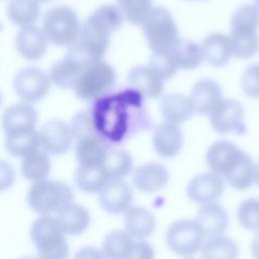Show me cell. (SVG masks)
Returning <instances> with one entry per match:
<instances>
[{"instance_id":"cell-1","label":"cell","mask_w":259,"mask_h":259,"mask_svg":"<svg viewBox=\"0 0 259 259\" xmlns=\"http://www.w3.org/2000/svg\"><path fill=\"white\" fill-rule=\"evenodd\" d=\"M143 95L128 88L96 98L92 112L98 134L107 142L119 143L146 122Z\"/></svg>"},{"instance_id":"cell-2","label":"cell","mask_w":259,"mask_h":259,"mask_svg":"<svg viewBox=\"0 0 259 259\" xmlns=\"http://www.w3.org/2000/svg\"><path fill=\"white\" fill-rule=\"evenodd\" d=\"M119 8L112 4L99 6L81 25L79 37L75 42L94 59H102L106 53L111 34L123 23Z\"/></svg>"},{"instance_id":"cell-3","label":"cell","mask_w":259,"mask_h":259,"mask_svg":"<svg viewBox=\"0 0 259 259\" xmlns=\"http://www.w3.org/2000/svg\"><path fill=\"white\" fill-rule=\"evenodd\" d=\"M259 9L253 4H244L236 9L231 18V41L234 56L246 60L259 51Z\"/></svg>"},{"instance_id":"cell-4","label":"cell","mask_w":259,"mask_h":259,"mask_svg":"<svg viewBox=\"0 0 259 259\" xmlns=\"http://www.w3.org/2000/svg\"><path fill=\"white\" fill-rule=\"evenodd\" d=\"M142 29L153 53H168L180 39L172 13L163 6L152 7L142 22Z\"/></svg>"},{"instance_id":"cell-5","label":"cell","mask_w":259,"mask_h":259,"mask_svg":"<svg viewBox=\"0 0 259 259\" xmlns=\"http://www.w3.org/2000/svg\"><path fill=\"white\" fill-rule=\"evenodd\" d=\"M31 240L37 253L46 259H62L69 255V245L57 218L42 214L30 229Z\"/></svg>"},{"instance_id":"cell-6","label":"cell","mask_w":259,"mask_h":259,"mask_svg":"<svg viewBox=\"0 0 259 259\" xmlns=\"http://www.w3.org/2000/svg\"><path fill=\"white\" fill-rule=\"evenodd\" d=\"M74 193L69 184L48 179L34 182L26 196L28 205L41 214L58 213L72 203Z\"/></svg>"},{"instance_id":"cell-7","label":"cell","mask_w":259,"mask_h":259,"mask_svg":"<svg viewBox=\"0 0 259 259\" xmlns=\"http://www.w3.org/2000/svg\"><path fill=\"white\" fill-rule=\"evenodd\" d=\"M81 25L76 11L66 5L49 9L42 20V30L49 41L58 47H71L80 33Z\"/></svg>"},{"instance_id":"cell-8","label":"cell","mask_w":259,"mask_h":259,"mask_svg":"<svg viewBox=\"0 0 259 259\" xmlns=\"http://www.w3.org/2000/svg\"><path fill=\"white\" fill-rule=\"evenodd\" d=\"M115 80L116 74L113 67L102 59H98L84 67L73 90L81 99H96L110 89Z\"/></svg>"},{"instance_id":"cell-9","label":"cell","mask_w":259,"mask_h":259,"mask_svg":"<svg viewBox=\"0 0 259 259\" xmlns=\"http://www.w3.org/2000/svg\"><path fill=\"white\" fill-rule=\"evenodd\" d=\"M165 239L171 251L183 257H190L200 251L205 235L195 220L182 219L168 227Z\"/></svg>"},{"instance_id":"cell-10","label":"cell","mask_w":259,"mask_h":259,"mask_svg":"<svg viewBox=\"0 0 259 259\" xmlns=\"http://www.w3.org/2000/svg\"><path fill=\"white\" fill-rule=\"evenodd\" d=\"M94 60L98 59L90 57L76 44L72 45L65 57L51 68V82L62 89H74L84 67Z\"/></svg>"},{"instance_id":"cell-11","label":"cell","mask_w":259,"mask_h":259,"mask_svg":"<svg viewBox=\"0 0 259 259\" xmlns=\"http://www.w3.org/2000/svg\"><path fill=\"white\" fill-rule=\"evenodd\" d=\"M208 115L210 125L217 133L242 135L246 131L244 108L236 99L223 98Z\"/></svg>"},{"instance_id":"cell-12","label":"cell","mask_w":259,"mask_h":259,"mask_svg":"<svg viewBox=\"0 0 259 259\" xmlns=\"http://www.w3.org/2000/svg\"><path fill=\"white\" fill-rule=\"evenodd\" d=\"M50 87V76L35 67L22 69L14 79V90L17 96L29 104L41 100L48 94Z\"/></svg>"},{"instance_id":"cell-13","label":"cell","mask_w":259,"mask_h":259,"mask_svg":"<svg viewBox=\"0 0 259 259\" xmlns=\"http://www.w3.org/2000/svg\"><path fill=\"white\" fill-rule=\"evenodd\" d=\"M247 153L229 141H218L206 151L205 161L211 172L223 179L232 173Z\"/></svg>"},{"instance_id":"cell-14","label":"cell","mask_w":259,"mask_h":259,"mask_svg":"<svg viewBox=\"0 0 259 259\" xmlns=\"http://www.w3.org/2000/svg\"><path fill=\"white\" fill-rule=\"evenodd\" d=\"M132 187L122 179H108L98 191V201L103 210L111 214L122 213L132 206Z\"/></svg>"},{"instance_id":"cell-15","label":"cell","mask_w":259,"mask_h":259,"mask_svg":"<svg viewBox=\"0 0 259 259\" xmlns=\"http://www.w3.org/2000/svg\"><path fill=\"white\" fill-rule=\"evenodd\" d=\"M40 148L51 155L67 153L73 144V134L70 125L59 119L46 122L38 132Z\"/></svg>"},{"instance_id":"cell-16","label":"cell","mask_w":259,"mask_h":259,"mask_svg":"<svg viewBox=\"0 0 259 259\" xmlns=\"http://www.w3.org/2000/svg\"><path fill=\"white\" fill-rule=\"evenodd\" d=\"M224 190V179L214 172L197 174L186 186L188 198L197 204L217 201L222 196Z\"/></svg>"},{"instance_id":"cell-17","label":"cell","mask_w":259,"mask_h":259,"mask_svg":"<svg viewBox=\"0 0 259 259\" xmlns=\"http://www.w3.org/2000/svg\"><path fill=\"white\" fill-rule=\"evenodd\" d=\"M48 44L49 39L45 31L33 24L21 27L15 38L18 53L28 61L40 59L48 49Z\"/></svg>"},{"instance_id":"cell-18","label":"cell","mask_w":259,"mask_h":259,"mask_svg":"<svg viewBox=\"0 0 259 259\" xmlns=\"http://www.w3.org/2000/svg\"><path fill=\"white\" fill-rule=\"evenodd\" d=\"M133 183L140 191L155 192L164 188L169 181L167 168L157 162L140 165L133 172Z\"/></svg>"},{"instance_id":"cell-19","label":"cell","mask_w":259,"mask_h":259,"mask_svg":"<svg viewBox=\"0 0 259 259\" xmlns=\"http://www.w3.org/2000/svg\"><path fill=\"white\" fill-rule=\"evenodd\" d=\"M189 98L194 112L200 115H206L223 99V91L214 80L204 78L194 84Z\"/></svg>"},{"instance_id":"cell-20","label":"cell","mask_w":259,"mask_h":259,"mask_svg":"<svg viewBox=\"0 0 259 259\" xmlns=\"http://www.w3.org/2000/svg\"><path fill=\"white\" fill-rule=\"evenodd\" d=\"M36 111L26 102L8 107L2 116V127L5 135L17 134L35 128Z\"/></svg>"},{"instance_id":"cell-21","label":"cell","mask_w":259,"mask_h":259,"mask_svg":"<svg viewBox=\"0 0 259 259\" xmlns=\"http://www.w3.org/2000/svg\"><path fill=\"white\" fill-rule=\"evenodd\" d=\"M183 134L178 124L165 121L159 124L153 134V146L163 158H172L182 149Z\"/></svg>"},{"instance_id":"cell-22","label":"cell","mask_w":259,"mask_h":259,"mask_svg":"<svg viewBox=\"0 0 259 259\" xmlns=\"http://www.w3.org/2000/svg\"><path fill=\"white\" fill-rule=\"evenodd\" d=\"M108 151V142L99 134H95L77 140L75 155L79 165L98 166L102 165Z\"/></svg>"},{"instance_id":"cell-23","label":"cell","mask_w":259,"mask_h":259,"mask_svg":"<svg viewBox=\"0 0 259 259\" xmlns=\"http://www.w3.org/2000/svg\"><path fill=\"white\" fill-rule=\"evenodd\" d=\"M200 47L203 60L211 67H223L230 61L232 56H234L230 35L222 32L208 34L203 39Z\"/></svg>"},{"instance_id":"cell-24","label":"cell","mask_w":259,"mask_h":259,"mask_svg":"<svg viewBox=\"0 0 259 259\" xmlns=\"http://www.w3.org/2000/svg\"><path fill=\"white\" fill-rule=\"evenodd\" d=\"M195 222L201 228L205 237H213L223 235L226 232L229 217L226 209L213 201L201 204L195 215Z\"/></svg>"},{"instance_id":"cell-25","label":"cell","mask_w":259,"mask_h":259,"mask_svg":"<svg viewBox=\"0 0 259 259\" xmlns=\"http://www.w3.org/2000/svg\"><path fill=\"white\" fill-rule=\"evenodd\" d=\"M124 231L134 239L144 240L155 231L156 222L153 213L143 206H131L124 211Z\"/></svg>"},{"instance_id":"cell-26","label":"cell","mask_w":259,"mask_h":259,"mask_svg":"<svg viewBox=\"0 0 259 259\" xmlns=\"http://www.w3.org/2000/svg\"><path fill=\"white\" fill-rule=\"evenodd\" d=\"M128 82L143 96L159 97L164 90V80L150 66H136L128 73Z\"/></svg>"},{"instance_id":"cell-27","label":"cell","mask_w":259,"mask_h":259,"mask_svg":"<svg viewBox=\"0 0 259 259\" xmlns=\"http://www.w3.org/2000/svg\"><path fill=\"white\" fill-rule=\"evenodd\" d=\"M193 106L189 97L180 93H170L161 100V113L165 121L180 124L193 114Z\"/></svg>"},{"instance_id":"cell-28","label":"cell","mask_w":259,"mask_h":259,"mask_svg":"<svg viewBox=\"0 0 259 259\" xmlns=\"http://www.w3.org/2000/svg\"><path fill=\"white\" fill-rule=\"evenodd\" d=\"M63 231L67 235H81L90 224L89 211L80 204L70 203L57 217Z\"/></svg>"},{"instance_id":"cell-29","label":"cell","mask_w":259,"mask_h":259,"mask_svg":"<svg viewBox=\"0 0 259 259\" xmlns=\"http://www.w3.org/2000/svg\"><path fill=\"white\" fill-rule=\"evenodd\" d=\"M20 170L22 175L33 182L44 180L51 172V160L49 154L41 148H37L22 157Z\"/></svg>"},{"instance_id":"cell-30","label":"cell","mask_w":259,"mask_h":259,"mask_svg":"<svg viewBox=\"0 0 259 259\" xmlns=\"http://www.w3.org/2000/svg\"><path fill=\"white\" fill-rule=\"evenodd\" d=\"M170 54L178 69L192 70L197 68L203 61L201 47L192 40L180 38L170 51Z\"/></svg>"},{"instance_id":"cell-31","label":"cell","mask_w":259,"mask_h":259,"mask_svg":"<svg viewBox=\"0 0 259 259\" xmlns=\"http://www.w3.org/2000/svg\"><path fill=\"white\" fill-rule=\"evenodd\" d=\"M40 6L36 0H10L7 5V16L17 26L32 25L39 17Z\"/></svg>"},{"instance_id":"cell-32","label":"cell","mask_w":259,"mask_h":259,"mask_svg":"<svg viewBox=\"0 0 259 259\" xmlns=\"http://www.w3.org/2000/svg\"><path fill=\"white\" fill-rule=\"evenodd\" d=\"M134 242V238L125 231L114 230L105 236L101 251L104 257L110 259L128 258Z\"/></svg>"},{"instance_id":"cell-33","label":"cell","mask_w":259,"mask_h":259,"mask_svg":"<svg viewBox=\"0 0 259 259\" xmlns=\"http://www.w3.org/2000/svg\"><path fill=\"white\" fill-rule=\"evenodd\" d=\"M74 180L79 189L88 193L98 192L108 180L102 165L82 166L79 165Z\"/></svg>"},{"instance_id":"cell-34","label":"cell","mask_w":259,"mask_h":259,"mask_svg":"<svg viewBox=\"0 0 259 259\" xmlns=\"http://www.w3.org/2000/svg\"><path fill=\"white\" fill-rule=\"evenodd\" d=\"M200 252L202 258L235 259L239 255V248L232 239L219 235L209 237L207 241H204Z\"/></svg>"},{"instance_id":"cell-35","label":"cell","mask_w":259,"mask_h":259,"mask_svg":"<svg viewBox=\"0 0 259 259\" xmlns=\"http://www.w3.org/2000/svg\"><path fill=\"white\" fill-rule=\"evenodd\" d=\"M102 167L108 179H122L132 171L133 158L125 150L109 149Z\"/></svg>"},{"instance_id":"cell-36","label":"cell","mask_w":259,"mask_h":259,"mask_svg":"<svg viewBox=\"0 0 259 259\" xmlns=\"http://www.w3.org/2000/svg\"><path fill=\"white\" fill-rule=\"evenodd\" d=\"M5 147L12 156L22 158L29 152L40 148L38 132L33 128L22 133L5 135Z\"/></svg>"},{"instance_id":"cell-37","label":"cell","mask_w":259,"mask_h":259,"mask_svg":"<svg viewBox=\"0 0 259 259\" xmlns=\"http://www.w3.org/2000/svg\"><path fill=\"white\" fill-rule=\"evenodd\" d=\"M255 170L256 165L252 158L246 154L239 166L224 179L235 189H247L255 181Z\"/></svg>"},{"instance_id":"cell-38","label":"cell","mask_w":259,"mask_h":259,"mask_svg":"<svg viewBox=\"0 0 259 259\" xmlns=\"http://www.w3.org/2000/svg\"><path fill=\"white\" fill-rule=\"evenodd\" d=\"M153 0H116V6L123 17L132 24H142L150 10Z\"/></svg>"},{"instance_id":"cell-39","label":"cell","mask_w":259,"mask_h":259,"mask_svg":"<svg viewBox=\"0 0 259 259\" xmlns=\"http://www.w3.org/2000/svg\"><path fill=\"white\" fill-rule=\"evenodd\" d=\"M239 224L246 230L259 231V199L247 198L240 203L237 209Z\"/></svg>"},{"instance_id":"cell-40","label":"cell","mask_w":259,"mask_h":259,"mask_svg":"<svg viewBox=\"0 0 259 259\" xmlns=\"http://www.w3.org/2000/svg\"><path fill=\"white\" fill-rule=\"evenodd\" d=\"M73 137L78 140L87 136L98 134L94 125L92 112L88 110H82L74 115L70 124Z\"/></svg>"},{"instance_id":"cell-41","label":"cell","mask_w":259,"mask_h":259,"mask_svg":"<svg viewBox=\"0 0 259 259\" xmlns=\"http://www.w3.org/2000/svg\"><path fill=\"white\" fill-rule=\"evenodd\" d=\"M149 66L163 80H168L172 78L176 74V72L179 70L175 65L170 52L163 53V54L153 53L150 59Z\"/></svg>"},{"instance_id":"cell-42","label":"cell","mask_w":259,"mask_h":259,"mask_svg":"<svg viewBox=\"0 0 259 259\" xmlns=\"http://www.w3.org/2000/svg\"><path fill=\"white\" fill-rule=\"evenodd\" d=\"M241 87L250 98H259V64H253L244 71Z\"/></svg>"},{"instance_id":"cell-43","label":"cell","mask_w":259,"mask_h":259,"mask_svg":"<svg viewBox=\"0 0 259 259\" xmlns=\"http://www.w3.org/2000/svg\"><path fill=\"white\" fill-rule=\"evenodd\" d=\"M154 257V249L151 245L143 240H138L134 242L131 254L128 258H139V259H151Z\"/></svg>"},{"instance_id":"cell-44","label":"cell","mask_w":259,"mask_h":259,"mask_svg":"<svg viewBox=\"0 0 259 259\" xmlns=\"http://www.w3.org/2000/svg\"><path fill=\"white\" fill-rule=\"evenodd\" d=\"M15 179V172L12 166L5 161L0 160V191L6 190L12 186Z\"/></svg>"},{"instance_id":"cell-45","label":"cell","mask_w":259,"mask_h":259,"mask_svg":"<svg viewBox=\"0 0 259 259\" xmlns=\"http://www.w3.org/2000/svg\"><path fill=\"white\" fill-rule=\"evenodd\" d=\"M77 258H102L104 257L102 251L93 247H86L81 249L76 255Z\"/></svg>"},{"instance_id":"cell-46","label":"cell","mask_w":259,"mask_h":259,"mask_svg":"<svg viewBox=\"0 0 259 259\" xmlns=\"http://www.w3.org/2000/svg\"><path fill=\"white\" fill-rule=\"evenodd\" d=\"M251 250H252L253 256L259 259V231H258V234L254 237V239L252 241Z\"/></svg>"},{"instance_id":"cell-47","label":"cell","mask_w":259,"mask_h":259,"mask_svg":"<svg viewBox=\"0 0 259 259\" xmlns=\"http://www.w3.org/2000/svg\"><path fill=\"white\" fill-rule=\"evenodd\" d=\"M255 181L259 185V162L256 165V170H255Z\"/></svg>"},{"instance_id":"cell-48","label":"cell","mask_w":259,"mask_h":259,"mask_svg":"<svg viewBox=\"0 0 259 259\" xmlns=\"http://www.w3.org/2000/svg\"><path fill=\"white\" fill-rule=\"evenodd\" d=\"M38 3H48V2H52L54 0H36Z\"/></svg>"},{"instance_id":"cell-49","label":"cell","mask_w":259,"mask_h":259,"mask_svg":"<svg viewBox=\"0 0 259 259\" xmlns=\"http://www.w3.org/2000/svg\"><path fill=\"white\" fill-rule=\"evenodd\" d=\"M254 1V5L259 9V0H253Z\"/></svg>"},{"instance_id":"cell-50","label":"cell","mask_w":259,"mask_h":259,"mask_svg":"<svg viewBox=\"0 0 259 259\" xmlns=\"http://www.w3.org/2000/svg\"><path fill=\"white\" fill-rule=\"evenodd\" d=\"M1 102H2V97H1V93H0V104H1Z\"/></svg>"}]
</instances>
